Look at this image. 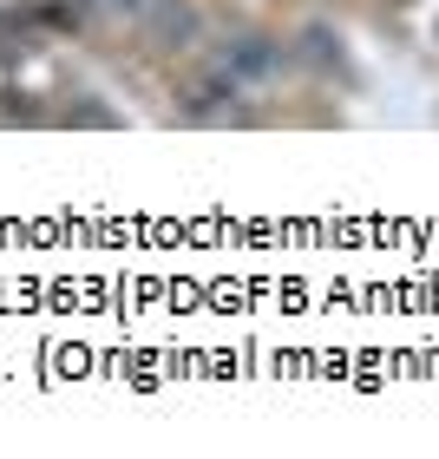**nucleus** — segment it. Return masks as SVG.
<instances>
[{"instance_id": "f03ea898", "label": "nucleus", "mask_w": 439, "mask_h": 459, "mask_svg": "<svg viewBox=\"0 0 439 459\" xmlns=\"http://www.w3.org/2000/svg\"><path fill=\"white\" fill-rule=\"evenodd\" d=\"M151 39H177V47H184V39H197V13L184 7V0H164V7L151 13Z\"/></svg>"}, {"instance_id": "f257e3e1", "label": "nucleus", "mask_w": 439, "mask_h": 459, "mask_svg": "<svg viewBox=\"0 0 439 459\" xmlns=\"http://www.w3.org/2000/svg\"><path fill=\"white\" fill-rule=\"evenodd\" d=\"M217 66H229L237 79H269V73L282 66V47H276V39H256V33H249V39H229Z\"/></svg>"}, {"instance_id": "7ed1b4c3", "label": "nucleus", "mask_w": 439, "mask_h": 459, "mask_svg": "<svg viewBox=\"0 0 439 459\" xmlns=\"http://www.w3.org/2000/svg\"><path fill=\"white\" fill-rule=\"evenodd\" d=\"M125 7H144V0H125Z\"/></svg>"}]
</instances>
